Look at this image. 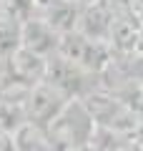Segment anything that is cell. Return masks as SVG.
Here are the masks:
<instances>
[{"label": "cell", "instance_id": "obj_1", "mask_svg": "<svg viewBox=\"0 0 143 151\" xmlns=\"http://www.w3.org/2000/svg\"><path fill=\"white\" fill-rule=\"evenodd\" d=\"M45 131L53 151H83L98 134V126L83 98H70L58 116L45 126Z\"/></svg>", "mask_w": 143, "mask_h": 151}, {"label": "cell", "instance_id": "obj_2", "mask_svg": "<svg viewBox=\"0 0 143 151\" xmlns=\"http://www.w3.org/2000/svg\"><path fill=\"white\" fill-rule=\"evenodd\" d=\"M58 55L68 58L70 63H75L78 68H83L85 73L98 76L106 73L113 63V48L103 40H90V38L80 35L78 30L63 33L58 40Z\"/></svg>", "mask_w": 143, "mask_h": 151}, {"label": "cell", "instance_id": "obj_3", "mask_svg": "<svg viewBox=\"0 0 143 151\" xmlns=\"http://www.w3.org/2000/svg\"><path fill=\"white\" fill-rule=\"evenodd\" d=\"M83 103L88 106L90 116H93L95 126L103 131H116V134H126V131L136 129V111L128 103L118 101L116 96L103 91H90L88 96H83Z\"/></svg>", "mask_w": 143, "mask_h": 151}, {"label": "cell", "instance_id": "obj_4", "mask_svg": "<svg viewBox=\"0 0 143 151\" xmlns=\"http://www.w3.org/2000/svg\"><path fill=\"white\" fill-rule=\"evenodd\" d=\"M88 78H90V73H85L75 63H70L68 58L53 53L48 58V68H45V78L43 81L50 83L53 88H58L68 98H83V96H88L93 91L88 86Z\"/></svg>", "mask_w": 143, "mask_h": 151}, {"label": "cell", "instance_id": "obj_5", "mask_svg": "<svg viewBox=\"0 0 143 151\" xmlns=\"http://www.w3.org/2000/svg\"><path fill=\"white\" fill-rule=\"evenodd\" d=\"M68 101L70 98L63 96L58 88L40 81L35 86H30V91L25 96V121H30L35 126H48Z\"/></svg>", "mask_w": 143, "mask_h": 151}, {"label": "cell", "instance_id": "obj_6", "mask_svg": "<svg viewBox=\"0 0 143 151\" xmlns=\"http://www.w3.org/2000/svg\"><path fill=\"white\" fill-rule=\"evenodd\" d=\"M45 68H48V58L28 48H20L3 65V78H10L15 83H23V86H35L45 78Z\"/></svg>", "mask_w": 143, "mask_h": 151}, {"label": "cell", "instance_id": "obj_7", "mask_svg": "<svg viewBox=\"0 0 143 151\" xmlns=\"http://www.w3.org/2000/svg\"><path fill=\"white\" fill-rule=\"evenodd\" d=\"M20 40H23V48L43 55V58H50L53 53H58L60 33H55L40 15H33L20 25Z\"/></svg>", "mask_w": 143, "mask_h": 151}, {"label": "cell", "instance_id": "obj_8", "mask_svg": "<svg viewBox=\"0 0 143 151\" xmlns=\"http://www.w3.org/2000/svg\"><path fill=\"white\" fill-rule=\"evenodd\" d=\"M75 30L80 35L90 38V40H103L108 43L111 38V30H113V15L101 5H88V8H80V18H78V28Z\"/></svg>", "mask_w": 143, "mask_h": 151}, {"label": "cell", "instance_id": "obj_9", "mask_svg": "<svg viewBox=\"0 0 143 151\" xmlns=\"http://www.w3.org/2000/svg\"><path fill=\"white\" fill-rule=\"evenodd\" d=\"M141 35H143V25L138 23L136 13H133V15L113 20V30H111V38H108V45L113 48V53L128 55V53H136L138 50Z\"/></svg>", "mask_w": 143, "mask_h": 151}, {"label": "cell", "instance_id": "obj_10", "mask_svg": "<svg viewBox=\"0 0 143 151\" xmlns=\"http://www.w3.org/2000/svg\"><path fill=\"white\" fill-rule=\"evenodd\" d=\"M35 15H40L55 33H60V35H63V33H70V30H75V28H78L80 8L75 5L73 0H55V3H50V5L40 8Z\"/></svg>", "mask_w": 143, "mask_h": 151}, {"label": "cell", "instance_id": "obj_11", "mask_svg": "<svg viewBox=\"0 0 143 151\" xmlns=\"http://www.w3.org/2000/svg\"><path fill=\"white\" fill-rule=\"evenodd\" d=\"M13 141H15V151H53L45 126H35L30 121L13 131Z\"/></svg>", "mask_w": 143, "mask_h": 151}, {"label": "cell", "instance_id": "obj_12", "mask_svg": "<svg viewBox=\"0 0 143 151\" xmlns=\"http://www.w3.org/2000/svg\"><path fill=\"white\" fill-rule=\"evenodd\" d=\"M23 48L20 40V23L8 20V18H0V70L18 50Z\"/></svg>", "mask_w": 143, "mask_h": 151}, {"label": "cell", "instance_id": "obj_13", "mask_svg": "<svg viewBox=\"0 0 143 151\" xmlns=\"http://www.w3.org/2000/svg\"><path fill=\"white\" fill-rule=\"evenodd\" d=\"M0 151H15V141H13V134L5 129H0Z\"/></svg>", "mask_w": 143, "mask_h": 151}, {"label": "cell", "instance_id": "obj_14", "mask_svg": "<svg viewBox=\"0 0 143 151\" xmlns=\"http://www.w3.org/2000/svg\"><path fill=\"white\" fill-rule=\"evenodd\" d=\"M73 3H75L78 8H88V5H95L98 0H73Z\"/></svg>", "mask_w": 143, "mask_h": 151}, {"label": "cell", "instance_id": "obj_15", "mask_svg": "<svg viewBox=\"0 0 143 151\" xmlns=\"http://www.w3.org/2000/svg\"><path fill=\"white\" fill-rule=\"evenodd\" d=\"M0 15H3V10H0Z\"/></svg>", "mask_w": 143, "mask_h": 151}]
</instances>
